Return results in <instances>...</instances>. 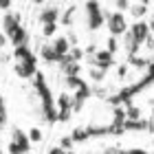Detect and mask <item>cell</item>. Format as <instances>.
<instances>
[{"instance_id":"cell-23","label":"cell","mask_w":154,"mask_h":154,"mask_svg":"<svg viewBox=\"0 0 154 154\" xmlns=\"http://www.w3.org/2000/svg\"><path fill=\"white\" fill-rule=\"evenodd\" d=\"M106 51H108V53H112V55L117 53V38H110V40H108V46H106Z\"/></svg>"},{"instance_id":"cell-2","label":"cell","mask_w":154,"mask_h":154,"mask_svg":"<svg viewBox=\"0 0 154 154\" xmlns=\"http://www.w3.org/2000/svg\"><path fill=\"white\" fill-rule=\"evenodd\" d=\"M33 88H35V95L40 99V110H42V117H44L46 123H55L57 121V106H55V97L51 93V88H48L46 84V77L38 73L35 77H33Z\"/></svg>"},{"instance_id":"cell-27","label":"cell","mask_w":154,"mask_h":154,"mask_svg":"<svg viewBox=\"0 0 154 154\" xmlns=\"http://www.w3.org/2000/svg\"><path fill=\"white\" fill-rule=\"evenodd\" d=\"M48 154H66V150H62L60 145H53V148L48 150Z\"/></svg>"},{"instance_id":"cell-11","label":"cell","mask_w":154,"mask_h":154,"mask_svg":"<svg viewBox=\"0 0 154 154\" xmlns=\"http://www.w3.org/2000/svg\"><path fill=\"white\" fill-rule=\"evenodd\" d=\"M60 16H62V13H60V7H57V5H46L44 9L40 11L38 20H40L42 26H46V24H57L60 20H62Z\"/></svg>"},{"instance_id":"cell-25","label":"cell","mask_w":154,"mask_h":154,"mask_svg":"<svg viewBox=\"0 0 154 154\" xmlns=\"http://www.w3.org/2000/svg\"><path fill=\"white\" fill-rule=\"evenodd\" d=\"M5 123H7V108H0V130L5 128Z\"/></svg>"},{"instance_id":"cell-17","label":"cell","mask_w":154,"mask_h":154,"mask_svg":"<svg viewBox=\"0 0 154 154\" xmlns=\"http://www.w3.org/2000/svg\"><path fill=\"white\" fill-rule=\"evenodd\" d=\"M108 75V71H101V68H97V66H93V68H88V77L93 82H101L103 77Z\"/></svg>"},{"instance_id":"cell-5","label":"cell","mask_w":154,"mask_h":154,"mask_svg":"<svg viewBox=\"0 0 154 154\" xmlns=\"http://www.w3.org/2000/svg\"><path fill=\"white\" fill-rule=\"evenodd\" d=\"M7 152L9 154H29L31 152L29 132H24L20 125H13L11 128V141L7 145Z\"/></svg>"},{"instance_id":"cell-4","label":"cell","mask_w":154,"mask_h":154,"mask_svg":"<svg viewBox=\"0 0 154 154\" xmlns=\"http://www.w3.org/2000/svg\"><path fill=\"white\" fill-rule=\"evenodd\" d=\"M2 31L5 35L9 38V42L13 44V48L18 46H24L26 42H29V33H26V29L22 26V20H20L18 13H5L2 16Z\"/></svg>"},{"instance_id":"cell-7","label":"cell","mask_w":154,"mask_h":154,"mask_svg":"<svg viewBox=\"0 0 154 154\" xmlns=\"http://www.w3.org/2000/svg\"><path fill=\"white\" fill-rule=\"evenodd\" d=\"M106 24H108L110 38H121V35H125V33H128V29H130L125 13H119V11L108 13V16H106Z\"/></svg>"},{"instance_id":"cell-15","label":"cell","mask_w":154,"mask_h":154,"mask_svg":"<svg viewBox=\"0 0 154 154\" xmlns=\"http://www.w3.org/2000/svg\"><path fill=\"white\" fill-rule=\"evenodd\" d=\"M150 9V2H132V9H130V16L134 18V22L145 18V13Z\"/></svg>"},{"instance_id":"cell-14","label":"cell","mask_w":154,"mask_h":154,"mask_svg":"<svg viewBox=\"0 0 154 154\" xmlns=\"http://www.w3.org/2000/svg\"><path fill=\"white\" fill-rule=\"evenodd\" d=\"M40 57L44 60V62H48V64H60V66H64V57H60L57 53H55V48L51 46V44H44L40 48Z\"/></svg>"},{"instance_id":"cell-20","label":"cell","mask_w":154,"mask_h":154,"mask_svg":"<svg viewBox=\"0 0 154 154\" xmlns=\"http://www.w3.org/2000/svg\"><path fill=\"white\" fill-rule=\"evenodd\" d=\"M55 31H57V24H46V26H42V35H46V38H55Z\"/></svg>"},{"instance_id":"cell-29","label":"cell","mask_w":154,"mask_h":154,"mask_svg":"<svg viewBox=\"0 0 154 154\" xmlns=\"http://www.w3.org/2000/svg\"><path fill=\"white\" fill-rule=\"evenodd\" d=\"M152 123H154V108H152Z\"/></svg>"},{"instance_id":"cell-26","label":"cell","mask_w":154,"mask_h":154,"mask_svg":"<svg viewBox=\"0 0 154 154\" xmlns=\"http://www.w3.org/2000/svg\"><path fill=\"white\" fill-rule=\"evenodd\" d=\"M9 9H11V2H9V0H0V11H7V13H9Z\"/></svg>"},{"instance_id":"cell-18","label":"cell","mask_w":154,"mask_h":154,"mask_svg":"<svg viewBox=\"0 0 154 154\" xmlns=\"http://www.w3.org/2000/svg\"><path fill=\"white\" fill-rule=\"evenodd\" d=\"M115 9H117L119 13H125V11L132 9V2H128V0H117V2H115Z\"/></svg>"},{"instance_id":"cell-1","label":"cell","mask_w":154,"mask_h":154,"mask_svg":"<svg viewBox=\"0 0 154 154\" xmlns=\"http://www.w3.org/2000/svg\"><path fill=\"white\" fill-rule=\"evenodd\" d=\"M152 84H154V60H152V64L143 71V77H141V79H137L134 84H130V86L119 88L115 95L108 97V103H112L115 108H119V106H130L132 99H134L137 95H141L143 90H148Z\"/></svg>"},{"instance_id":"cell-21","label":"cell","mask_w":154,"mask_h":154,"mask_svg":"<svg viewBox=\"0 0 154 154\" xmlns=\"http://www.w3.org/2000/svg\"><path fill=\"white\" fill-rule=\"evenodd\" d=\"M60 148H62V150H66V152L73 148V139H71V134L62 137V141H60Z\"/></svg>"},{"instance_id":"cell-22","label":"cell","mask_w":154,"mask_h":154,"mask_svg":"<svg viewBox=\"0 0 154 154\" xmlns=\"http://www.w3.org/2000/svg\"><path fill=\"white\" fill-rule=\"evenodd\" d=\"M73 13H75V5L66 9V13L62 16V20H60V22H64V24H71V20H73Z\"/></svg>"},{"instance_id":"cell-3","label":"cell","mask_w":154,"mask_h":154,"mask_svg":"<svg viewBox=\"0 0 154 154\" xmlns=\"http://www.w3.org/2000/svg\"><path fill=\"white\" fill-rule=\"evenodd\" d=\"M150 31L152 29H150V24L145 22V20H139V22L130 24L128 33L123 35V44H125V51H128L130 57H137V53H139V48L143 46V42H148Z\"/></svg>"},{"instance_id":"cell-10","label":"cell","mask_w":154,"mask_h":154,"mask_svg":"<svg viewBox=\"0 0 154 154\" xmlns=\"http://www.w3.org/2000/svg\"><path fill=\"white\" fill-rule=\"evenodd\" d=\"M13 71L18 77L22 79H33L38 75V60H24V62H16L13 64Z\"/></svg>"},{"instance_id":"cell-30","label":"cell","mask_w":154,"mask_h":154,"mask_svg":"<svg viewBox=\"0 0 154 154\" xmlns=\"http://www.w3.org/2000/svg\"><path fill=\"white\" fill-rule=\"evenodd\" d=\"M66 154H75V152H73V150H68V152H66Z\"/></svg>"},{"instance_id":"cell-6","label":"cell","mask_w":154,"mask_h":154,"mask_svg":"<svg viewBox=\"0 0 154 154\" xmlns=\"http://www.w3.org/2000/svg\"><path fill=\"white\" fill-rule=\"evenodd\" d=\"M84 11H86V24L90 31H99L103 24H106V16L101 2H86L84 5Z\"/></svg>"},{"instance_id":"cell-24","label":"cell","mask_w":154,"mask_h":154,"mask_svg":"<svg viewBox=\"0 0 154 154\" xmlns=\"http://www.w3.org/2000/svg\"><path fill=\"white\" fill-rule=\"evenodd\" d=\"M125 154H154V152H148V150H143V148H128Z\"/></svg>"},{"instance_id":"cell-8","label":"cell","mask_w":154,"mask_h":154,"mask_svg":"<svg viewBox=\"0 0 154 154\" xmlns=\"http://www.w3.org/2000/svg\"><path fill=\"white\" fill-rule=\"evenodd\" d=\"M55 106H57V121H62V123H66L68 119L73 117V112H75V108H73V97L68 95V93H60Z\"/></svg>"},{"instance_id":"cell-9","label":"cell","mask_w":154,"mask_h":154,"mask_svg":"<svg viewBox=\"0 0 154 154\" xmlns=\"http://www.w3.org/2000/svg\"><path fill=\"white\" fill-rule=\"evenodd\" d=\"M90 64L101 68V71H110V68L115 66V55L108 53L106 48H97V53L90 55Z\"/></svg>"},{"instance_id":"cell-13","label":"cell","mask_w":154,"mask_h":154,"mask_svg":"<svg viewBox=\"0 0 154 154\" xmlns=\"http://www.w3.org/2000/svg\"><path fill=\"white\" fill-rule=\"evenodd\" d=\"M90 95H93V88H90L88 84H86V86H82V88H77L73 93V108H75V112L84 108V103H86V99Z\"/></svg>"},{"instance_id":"cell-19","label":"cell","mask_w":154,"mask_h":154,"mask_svg":"<svg viewBox=\"0 0 154 154\" xmlns=\"http://www.w3.org/2000/svg\"><path fill=\"white\" fill-rule=\"evenodd\" d=\"M29 139H31V143H40L42 141V130L40 128H31L29 130Z\"/></svg>"},{"instance_id":"cell-16","label":"cell","mask_w":154,"mask_h":154,"mask_svg":"<svg viewBox=\"0 0 154 154\" xmlns=\"http://www.w3.org/2000/svg\"><path fill=\"white\" fill-rule=\"evenodd\" d=\"M13 57H16V62H24V60H38V57H35V53H33L31 48H29V44L13 48Z\"/></svg>"},{"instance_id":"cell-12","label":"cell","mask_w":154,"mask_h":154,"mask_svg":"<svg viewBox=\"0 0 154 154\" xmlns=\"http://www.w3.org/2000/svg\"><path fill=\"white\" fill-rule=\"evenodd\" d=\"M51 46L55 48V53L60 55V57H68L71 55V51H73V46H71V40H68L66 35H57V38H53V42H51Z\"/></svg>"},{"instance_id":"cell-28","label":"cell","mask_w":154,"mask_h":154,"mask_svg":"<svg viewBox=\"0 0 154 154\" xmlns=\"http://www.w3.org/2000/svg\"><path fill=\"white\" fill-rule=\"evenodd\" d=\"M7 42H9V38H7L5 33H0V48H2V46L7 44Z\"/></svg>"}]
</instances>
